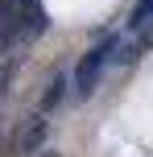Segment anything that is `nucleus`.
Listing matches in <instances>:
<instances>
[{"instance_id":"nucleus-1","label":"nucleus","mask_w":153,"mask_h":157,"mask_svg":"<svg viewBox=\"0 0 153 157\" xmlns=\"http://www.w3.org/2000/svg\"><path fill=\"white\" fill-rule=\"evenodd\" d=\"M116 46H120V37H104V41H95V46H91L87 54L79 58V66H75V75H71V83H75V95H79V99H87V95L95 91V83H99V71H104V62L116 54Z\"/></svg>"},{"instance_id":"nucleus-2","label":"nucleus","mask_w":153,"mask_h":157,"mask_svg":"<svg viewBox=\"0 0 153 157\" xmlns=\"http://www.w3.org/2000/svg\"><path fill=\"white\" fill-rule=\"evenodd\" d=\"M41 145H46V120L33 116V120H25V124L17 128V136H13V153H17V157H37Z\"/></svg>"},{"instance_id":"nucleus-3","label":"nucleus","mask_w":153,"mask_h":157,"mask_svg":"<svg viewBox=\"0 0 153 157\" xmlns=\"http://www.w3.org/2000/svg\"><path fill=\"white\" fill-rule=\"evenodd\" d=\"M66 87H71V83H66L62 75H58L54 83L46 87V95H41V116H46V112H54V108H58V99H62V95H66Z\"/></svg>"},{"instance_id":"nucleus-4","label":"nucleus","mask_w":153,"mask_h":157,"mask_svg":"<svg viewBox=\"0 0 153 157\" xmlns=\"http://www.w3.org/2000/svg\"><path fill=\"white\" fill-rule=\"evenodd\" d=\"M149 21H153V0H137L128 13V29H149Z\"/></svg>"},{"instance_id":"nucleus-5","label":"nucleus","mask_w":153,"mask_h":157,"mask_svg":"<svg viewBox=\"0 0 153 157\" xmlns=\"http://www.w3.org/2000/svg\"><path fill=\"white\" fill-rule=\"evenodd\" d=\"M8 78H13V62H4V66H0V95H4V87H8Z\"/></svg>"},{"instance_id":"nucleus-6","label":"nucleus","mask_w":153,"mask_h":157,"mask_svg":"<svg viewBox=\"0 0 153 157\" xmlns=\"http://www.w3.org/2000/svg\"><path fill=\"white\" fill-rule=\"evenodd\" d=\"M37 157H62V153H54V149H41V153H37Z\"/></svg>"},{"instance_id":"nucleus-7","label":"nucleus","mask_w":153,"mask_h":157,"mask_svg":"<svg viewBox=\"0 0 153 157\" xmlns=\"http://www.w3.org/2000/svg\"><path fill=\"white\" fill-rule=\"evenodd\" d=\"M21 8H33V0H21Z\"/></svg>"}]
</instances>
